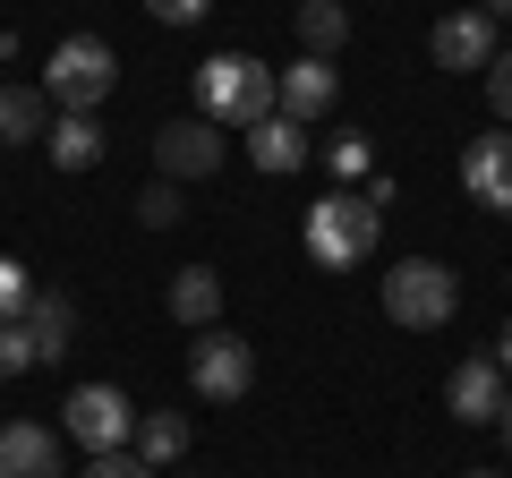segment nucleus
Segmentation results:
<instances>
[{"mask_svg": "<svg viewBox=\"0 0 512 478\" xmlns=\"http://www.w3.org/2000/svg\"><path fill=\"white\" fill-rule=\"evenodd\" d=\"M35 137H52L43 86H0V146H35Z\"/></svg>", "mask_w": 512, "mask_h": 478, "instance_id": "nucleus-15", "label": "nucleus"}, {"mask_svg": "<svg viewBox=\"0 0 512 478\" xmlns=\"http://www.w3.org/2000/svg\"><path fill=\"white\" fill-rule=\"evenodd\" d=\"M154 163H163V180H214L222 171V129L214 120H163L154 129Z\"/></svg>", "mask_w": 512, "mask_h": 478, "instance_id": "nucleus-7", "label": "nucleus"}, {"mask_svg": "<svg viewBox=\"0 0 512 478\" xmlns=\"http://www.w3.org/2000/svg\"><path fill=\"white\" fill-rule=\"evenodd\" d=\"M333 171L342 180H367V137H333Z\"/></svg>", "mask_w": 512, "mask_h": 478, "instance_id": "nucleus-25", "label": "nucleus"}, {"mask_svg": "<svg viewBox=\"0 0 512 478\" xmlns=\"http://www.w3.org/2000/svg\"><path fill=\"white\" fill-rule=\"evenodd\" d=\"M495 427H504V436H512V402H504V419H495Z\"/></svg>", "mask_w": 512, "mask_h": 478, "instance_id": "nucleus-29", "label": "nucleus"}, {"mask_svg": "<svg viewBox=\"0 0 512 478\" xmlns=\"http://www.w3.org/2000/svg\"><path fill=\"white\" fill-rule=\"evenodd\" d=\"M197 111L214 120V129H256V120H274L282 94H274V69L248 52H214L197 69Z\"/></svg>", "mask_w": 512, "mask_h": 478, "instance_id": "nucleus-1", "label": "nucleus"}, {"mask_svg": "<svg viewBox=\"0 0 512 478\" xmlns=\"http://www.w3.org/2000/svg\"><path fill=\"white\" fill-rule=\"evenodd\" d=\"M461 188H470L487 214H512V137H470V154H461Z\"/></svg>", "mask_w": 512, "mask_h": 478, "instance_id": "nucleus-11", "label": "nucleus"}, {"mask_svg": "<svg viewBox=\"0 0 512 478\" xmlns=\"http://www.w3.org/2000/svg\"><path fill=\"white\" fill-rule=\"evenodd\" d=\"M163 308L180 316V325H214V316H222V282L205 274V265H180L171 291H163Z\"/></svg>", "mask_w": 512, "mask_h": 478, "instance_id": "nucleus-16", "label": "nucleus"}, {"mask_svg": "<svg viewBox=\"0 0 512 478\" xmlns=\"http://www.w3.org/2000/svg\"><path fill=\"white\" fill-rule=\"evenodd\" d=\"M453 308H461V282L444 274L436 257H402L384 274V316H393V325L436 333V325H453Z\"/></svg>", "mask_w": 512, "mask_h": 478, "instance_id": "nucleus-4", "label": "nucleus"}, {"mask_svg": "<svg viewBox=\"0 0 512 478\" xmlns=\"http://www.w3.org/2000/svg\"><path fill=\"white\" fill-rule=\"evenodd\" d=\"M376 214L384 205H367V188H325V197L308 205V222H299V239H308V257L333 274V265L376 257Z\"/></svg>", "mask_w": 512, "mask_h": 478, "instance_id": "nucleus-2", "label": "nucleus"}, {"mask_svg": "<svg viewBox=\"0 0 512 478\" xmlns=\"http://www.w3.org/2000/svg\"><path fill=\"white\" fill-rule=\"evenodd\" d=\"M26 299H35V274H26L18 257H0V325H18Z\"/></svg>", "mask_w": 512, "mask_h": 478, "instance_id": "nucleus-21", "label": "nucleus"}, {"mask_svg": "<svg viewBox=\"0 0 512 478\" xmlns=\"http://www.w3.org/2000/svg\"><path fill=\"white\" fill-rule=\"evenodd\" d=\"M487 18H512V0H487Z\"/></svg>", "mask_w": 512, "mask_h": 478, "instance_id": "nucleus-28", "label": "nucleus"}, {"mask_svg": "<svg viewBox=\"0 0 512 478\" xmlns=\"http://www.w3.org/2000/svg\"><path fill=\"white\" fill-rule=\"evenodd\" d=\"M274 94H282V120H299V129H308V120H325V111H333L342 77H333V60H308V52H299L291 69H274Z\"/></svg>", "mask_w": 512, "mask_h": 478, "instance_id": "nucleus-10", "label": "nucleus"}, {"mask_svg": "<svg viewBox=\"0 0 512 478\" xmlns=\"http://www.w3.org/2000/svg\"><path fill=\"white\" fill-rule=\"evenodd\" d=\"M137 461H154V470H171V461L188 453V419L180 410H154V419H137V444H128Z\"/></svg>", "mask_w": 512, "mask_h": 478, "instance_id": "nucleus-18", "label": "nucleus"}, {"mask_svg": "<svg viewBox=\"0 0 512 478\" xmlns=\"http://www.w3.org/2000/svg\"><path fill=\"white\" fill-rule=\"evenodd\" d=\"M26 368H43V342L26 333V316H18V325H0V376H26Z\"/></svg>", "mask_w": 512, "mask_h": 478, "instance_id": "nucleus-20", "label": "nucleus"}, {"mask_svg": "<svg viewBox=\"0 0 512 478\" xmlns=\"http://www.w3.org/2000/svg\"><path fill=\"white\" fill-rule=\"evenodd\" d=\"M60 427H69L86 453H128V444H137V402H128L120 385H77L69 402H60Z\"/></svg>", "mask_w": 512, "mask_h": 478, "instance_id": "nucleus-5", "label": "nucleus"}, {"mask_svg": "<svg viewBox=\"0 0 512 478\" xmlns=\"http://www.w3.org/2000/svg\"><path fill=\"white\" fill-rule=\"evenodd\" d=\"M427 52H436V69H487L495 60V18L487 9H453V18H436V35H427Z\"/></svg>", "mask_w": 512, "mask_h": 478, "instance_id": "nucleus-8", "label": "nucleus"}, {"mask_svg": "<svg viewBox=\"0 0 512 478\" xmlns=\"http://www.w3.org/2000/svg\"><path fill=\"white\" fill-rule=\"evenodd\" d=\"M111 86H120V52H111L103 35L52 43V60H43V103L52 111H94Z\"/></svg>", "mask_w": 512, "mask_h": 478, "instance_id": "nucleus-3", "label": "nucleus"}, {"mask_svg": "<svg viewBox=\"0 0 512 478\" xmlns=\"http://www.w3.org/2000/svg\"><path fill=\"white\" fill-rule=\"evenodd\" d=\"M248 154H256V171H274V180H291V171H308V129H299V120H282V111H274V120H256V129H248Z\"/></svg>", "mask_w": 512, "mask_h": 478, "instance_id": "nucleus-13", "label": "nucleus"}, {"mask_svg": "<svg viewBox=\"0 0 512 478\" xmlns=\"http://www.w3.org/2000/svg\"><path fill=\"white\" fill-rule=\"evenodd\" d=\"M26 333L43 342V359H60V350H69V333H77V308H69L60 291H35V299H26Z\"/></svg>", "mask_w": 512, "mask_h": 478, "instance_id": "nucleus-19", "label": "nucleus"}, {"mask_svg": "<svg viewBox=\"0 0 512 478\" xmlns=\"http://www.w3.org/2000/svg\"><path fill=\"white\" fill-rule=\"evenodd\" d=\"M0 478H69L60 470V436L35 419H9L0 427Z\"/></svg>", "mask_w": 512, "mask_h": 478, "instance_id": "nucleus-12", "label": "nucleus"}, {"mask_svg": "<svg viewBox=\"0 0 512 478\" xmlns=\"http://www.w3.org/2000/svg\"><path fill=\"white\" fill-rule=\"evenodd\" d=\"M495 368H512V325H504V342H495Z\"/></svg>", "mask_w": 512, "mask_h": 478, "instance_id": "nucleus-27", "label": "nucleus"}, {"mask_svg": "<svg viewBox=\"0 0 512 478\" xmlns=\"http://www.w3.org/2000/svg\"><path fill=\"white\" fill-rule=\"evenodd\" d=\"M146 9H154V18H163V26H197L205 9H214V0H146Z\"/></svg>", "mask_w": 512, "mask_h": 478, "instance_id": "nucleus-26", "label": "nucleus"}, {"mask_svg": "<svg viewBox=\"0 0 512 478\" xmlns=\"http://www.w3.org/2000/svg\"><path fill=\"white\" fill-rule=\"evenodd\" d=\"M137 222H146V231H171V222H180V180H154L146 197H137Z\"/></svg>", "mask_w": 512, "mask_h": 478, "instance_id": "nucleus-22", "label": "nucleus"}, {"mask_svg": "<svg viewBox=\"0 0 512 478\" xmlns=\"http://www.w3.org/2000/svg\"><path fill=\"white\" fill-rule=\"evenodd\" d=\"M52 171H94L103 163V120L94 111H52Z\"/></svg>", "mask_w": 512, "mask_h": 478, "instance_id": "nucleus-14", "label": "nucleus"}, {"mask_svg": "<svg viewBox=\"0 0 512 478\" xmlns=\"http://www.w3.org/2000/svg\"><path fill=\"white\" fill-rule=\"evenodd\" d=\"M299 43H308V60H333L350 43V9L342 0H299Z\"/></svg>", "mask_w": 512, "mask_h": 478, "instance_id": "nucleus-17", "label": "nucleus"}, {"mask_svg": "<svg viewBox=\"0 0 512 478\" xmlns=\"http://www.w3.org/2000/svg\"><path fill=\"white\" fill-rule=\"evenodd\" d=\"M86 478H163V470H154V461H137V453H94Z\"/></svg>", "mask_w": 512, "mask_h": 478, "instance_id": "nucleus-23", "label": "nucleus"}, {"mask_svg": "<svg viewBox=\"0 0 512 478\" xmlns=\"http://www.w3.org/2000/svg\"><path fill=\"white\" fill-rule=\"evenodd\" d=\"M188 385H197L205 402H239V393L256 385V350L239 342V333H205V342L188 350Z\"/></svg>", "mask_w": 512, "mask_h": 478, "instance_id": "nucleus-6", "label": "nucleus"}, {"mask_svg": "<svg viewBox=\"0 0 512 478\" xmlns=\"http://www.w3.org/2000/svg\"><path fill=\"white\" fill-rule=\"evenodd\" d=\"M461 478H495V470H461Z\"/></svg>", "mask_w": 512, "mask_h": 478, "instance_id": "nucleus-30", "label": "nucleus"}, {"mask_svg": "<svg viewBox=\"0 0 512 478\" xmlns=\"http://www.w3.org/2000/svg\"><path fill=\"white\" fill-rule=\"evenodd\" d=\"M487 103H495V120H512V52L487 60Z\"/></svg>", "mask_w": 512, "mask_h": 478, "instance_id": "nucleus-24", "label": "nucleus"}, {"mask_svg": "<svg viewBox=\"0 0 512 478\" xmlns=\"http://www.w3.org/2000/svg\"><path fill=\"white\" fill-rule=\"evenodd\" d=\"M444 402H453V419L461 427H487V419H504V368H495V359H461L453 376H444Z\"/></svg>", "mask_w": 512, "mask_h": 478, "instance_id": "nucleus-9", "label": "nucleus"}]
</instances>
